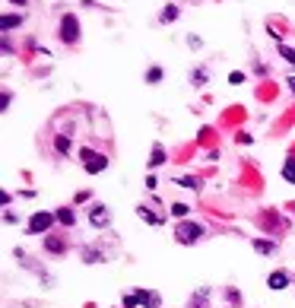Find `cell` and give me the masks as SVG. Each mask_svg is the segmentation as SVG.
Returning <instances> with one entry per match:
<instances>
[{"mask_svg":"<svg viewBox=\"0 0 295 308\" xmlns=\"http://www.w3.org/2000/svg\"><path fill=\"white\" fill-rule=\"evenodd\" d=\"M80 35H83V25H80V19H76V13H64L60 22H57V38L64 41V45H76Z\"/></svg>","mask_w":295,"mask_h":308,"instance_id":"6da1fadb","label":"cell"},{"mask_svg":"<svg viewBox=\"0 0 295 308\" xmlns=\"http://www.w3.org/2000/svg\"><path fill=\"white\" fill-rule=\"evenodd\" d=\"M175 238H178V245H197L203 238V226L200 222H190V219H181L175 226Z\"/></svg>","mask_w":295,"mask_h":308,"instance_id":"7a4b0ae2","label":"cell"},{"mask_svg":"<svg viewBox=\"0 0 295 308\" xmlns=\"http://www.w3.org/2000/svg\"><path fill=\"white\" fill-rule=\"evenodd\" d=\"M80 159H83V168L89 175H99V172H105L108 168V156H102V153H92L89 147L80 150Z\"/></svg>","mask_w":295,"mask_h":308,"instance_id":"3957f363","label":"cell"},{"mask_svg":"<svg viewBox=\"0 0 295 308\" xmlns=\"http://www.w3.org/2000/svg\"><path fill=\"white\" fill-rule=\"evenodd\" d=\"M54 222H57L54 213H41V210L32 213V219H29V235H45L48 229L54 226Z\"/></svg>","mask_w":295,"mask_h":308,"instance_id":"277c9868","label":"cell"},{"mask_svg":"<svg viewBox=\"0 0 295 308\" xmlns=\"http://www.w3.org/2000/svg\"><path fill=\"white\" fill-rule=\"evenodd\" d=\"M108 222H111L108 207H105V203H92V207H89V226H95V229H105Z\"/></svg>","mask_w":295,"mask_h":308,"instance_id":"5b68a950","label":"cell"},{"mask_svg":"<svg viewBox=\"0 0 295 308\" xmlns=\"http://www.w3.org/2000/svg\"><path fill=\"white\" fill-rule=\"evenodd\" d=\"M134 299H137V305H143V308H159V293H152V289H137L134 293Z\"/></svg>","mask_w":295,"mask_h":308,"instance_id":"8992f818","label":"cell"},{"mask_svg":"<svg viewBox=\"0 0 295 308\" xmlns=\"http://www.w3.org/2000/svg\"><path fill=\"white\" fill-rule=\"evenodd\" d=\"M22 19H25L22 13H3V19H0V32L10 35L13 29H19V25H22Z\"/></svg>","mask_w":295,"mask_h":308,"instance_id":"52a82bcc","label":"cell"},{"mask_svg":"<svg viewBox=\"0 0 295 308\" xmlns=\"http://www.w3.org/2000/svg\"><path fill=\"white\" fill-rule=\"evenodd\" d=\"M267 286H270L273 293H283V289L289 286V273H286V270H273L270 277H267Z\"/></svg>","mask_w":295,"mask_h":308,"instance_id":"ba28073f","label":"cell"},{"mask_svg":"<svg viewBox=\"0 0 295 308\" xmlns=\"http://www.w3.org/2000/svg\"><path fill=\"white\" fill-rule=\"evenodd\" d=\"M45 251L48 254H64L67 251V238L64 235H48L45 238Z\"/></svg>","mask_w":295,"mask_h":308,"instance_id":"9c48e42d","label":"cell"},{"mask_svg":"<svg viewBox=\"0 0 295 308\" xmlns=\"http://www.w3.org/2000/svg\"><path fill=\"white\" fill-rule=\"evenodd\" d=\"M251 248H254L257 254H267V258H270V254H276V242H273V238H254V242H251Z\"/></svg>","mask_w":295,"mask_h":308,"instance_id":"30bf717a","label":"cell"},{"mask_svg":"<svg viewBox=\"0 0 295 308\" xmlns=\"http://www.w3.org/2000/svg\"><path fill=\"white\" fill-rule=\"evenodd\" d=\"M178 16H181L178 6H175V3H165V6H162V13H159V22H162V25H168V22H175Z\"/></svg>","mask_w":295,"mask_h":308,"instance_id":"8fae6325","label":"cell"},{"mask_svg":"<svg viewBox=\"0 0 295 308\" xmlns=\"http://www.w3.org/2000/svg\"><path fill=\"white\" fill-rule=\"evenodd\" d=\"M159 165H165V147L155 143L152 153H149V168H159Z\"/></svg>","mask_w":295,"mask_h":308,"instance_id":"7c38bea8","label":"cell"},{"mask_svg":"<svg viewBox=\"0 0 295 308\" xmlns=\"http://www.w3.org/2000/svg\"><path fill=\"white\" fill-rule=\"evenodd\" d=\"M54 150L60 153V156H70L73 140H70V137H64V134H57V137H54Z\"/></svg>","mask_w":295,"mask_h":308,"instance_id":"4fadbf2b","label":"cell"},{"mask_svg":"<svg viewBox=\"0 0 295 308\" xmlns=\"http://www.w3.org/2000/svg\"><path fill=\"white\" fill-rule=\"evenodd\" d=\"M206 80H210V70H206V67H194V70H190V83H194V86H206Z\"/></svg>","mask_w":295,"mask_h":308,"instance_id":"5bb4252c","label":"cell"},{"mask_svg":"<svg viewBox=\"0 0 295 308\" xmlns=\"http://www.w3.org/2000/svg\"><path fill=\"white\" fill-rule=\"evenodd\" d=\"M283 178H286V184H295V156H286V162H283Z\"/></svg>","mask_w":295,"mask_h":308,"instance_id":"9a60e30c","label":"cell"},{"mask_svg":"<svg viewBox=\"0 0 295 308\" xmlns=\"http://www.w3.org/2000/svg\"><path fill=\"white\" fill-rule=\"evenodd\" d=\"M83 261L86 264H102V261H105V254H102L99 248H83Z\"/></svg>","mask_w":295,"mask_h":308,"instance_id":"2e32d148","label":"cell"},{"mask_svg":"<svg viewBox=\"0 0 295 308\" xmlns=\"http://www.w3.org/2000/svg\"><path fill=\"white\" fill-rule=\"evenodd\" d=\"M162 76H165V70H162L159 64H152L149 70H146V83H149V86H155V83H162Z\"/></svg>","mask_w":295,"mask_h":308,"instance_id":"e0dca14e","label":"cell"},{"mask_svg":"<svg viewBox=\"0 0 295 308\" xmlns=\"http://www.w3.org/2000/svg\"><path fill=\"white\" fill-rule=\"evenodd\" d=\"M54 216H57V222H64V226H73V222H76V216H73V210H70V207L54 210Z\"/></svg>","mask_w":295,"mask_h":308,"instance_id":"ac0fdd59","label":"cell"},{"mask_svg":"<svg viewBox=\"0 0 295 308\" xmlns=\"http://www.w3.org/2000/svg\"><path fill=\"white\" fill-rule=\"evenodd\" d=\"M137 216H140V219H146V222H152V226H159V222H162V216H155V213H149V207H137Z\"/></svg>","mask_w":295,"mask_h":308,"instance_id":"d6986e66","label":"cell"},{"mask_svg":"<svg viewBox=\"0 0 295 308\" xmlns=\"http://www.w3.org/2000/svg\"><path fill=\"white\" fill-rule=\"evenodd\" d=\"M280 57H283L286 64H292V67H295V48H289V45H286V41L280 45Z\"/></svg>","mask_w":295,"mask_h":308,"instance_id":"ffe728a7","label":"cell"},{"mask_svg":"<svg viewBox=\"0 0 295 308\" xmlns=\"http://www.w3.org/2000/svg\"><path fill=\"white\" fill-rule=\"evenodd\" d=\"M187 213H190V207H187V203H171V216H178V219H187Z\"/></svg>","mask_w":295,"mask_h":308,"instance_id":"44dd1931","label":"cell"},{"mask_svg":"<svg viewBox=\"0 0 295 308\" xmlns=\"http://www.w3.org/2000/svg\"><path fill=\"white\" fill-rule=\"evenodd\" d=\"M178 184H181V187H187V191H197V187H200V181H197V178H190V175L178 178Z\"/></svg>","mask_w":295,"mask_h":308,"instance_id":"7402d4cb","label":"cell"},{"mask_svg":"<svg viewBox=\"0 0 295 308\" xmlns=\"http://www.w3.org/2000/svg\"><path fill=\"white\" fill-rule=\"evenodd\" d=\"M229 83H232V86H241V83H245V73H241V70H232V73H229Z\"/></svg>","mask_w":295,"mask_h":308,"instance_id":"603a6c76","label":"cell"},{"mask_svg":"<svg viewBox=\"0 0 295 308\" xmlns=\"http://www.w3.org/2000/svg\"><path fill=\"white\" fill-rule=\"evenodd\" d=\"M225 299H229L232 305H238V289H225Z\"/></svg>","mask_w":295,"mask_h":308,"instance_id":"cb8c5ba5","label":"cell"},{"mask_svg":"<svg viewBox=\"0 0 295 308\" xmlns=\"http://www.w3.org/2000/svg\"><path fill=\"white\" fill-rule=\"evenodd\" d=\"M187 45H190V48H200L203 38H200V35H187Z\"/></svg>","mask_w":295,"mask_h":308,"instance_id":"d4e9b609","label":"cell"},{"mask_svg":"<svg viewBox=\"0 0 295 308\" xmlns=\"http://www.w3.org/2000/svg\"><path fill=\"white\" fill-rule=\"evenodd\" d=\"M124 308H137V299H134V293H127V296H124Z\"/></svg>","mask_w":295,"mask_h":308,"instance_id":"484cf974","label":"cell"},{"mask_svg":"<svg viewBox=\"0 0 295 308\" xmlns=\"http://www.w3.org/2000/svg\"><path fill=\"white\" fill-rule=\"evenodd\" d=\"M3 222H10V226H13V222H19V216H16V213H10V210H6V213H3Z\"/></svg>","mask_w":295,"mask_h":308,"instance_id":"4316f807","label":"cell"},{"mask_svg":"<svg viewBox=\"0 0 295 308\" xmlns=\"http://www.w3.org/2000/svg\"><path fill=\"white\" fill-rule=\"evenodd\" d=\"M146 187H149V191H155V187H159V181H155V175H149V178H146Z\"/></svg>","mask_w":295,"mask_h":308,"instance_id":"83f0119b","label":"cell"},{"mask_svg":"<svg viewBox=\"0 0 295 308\" xmlns=\"http://www.w3.org/2000/svg\"><path fill=\"white\" fill-rule=\"evenodd\" d=\"M286 89H289L292 96H295V76H289V80H286Z\"/></svg>","mask_w":295,"mask_h":308,"instance_id":"f1b7e54d","label":"cell"},{"mask_svg":"<svg viewBox=\"0 0 295 308\" xmlns=\"http://www.w3.org/2000/svg\"><path fill=\"white\" fill-rule=\"evenodd\" d=\"M10 3H13V6H25V3H29V0H10Z\"/></svg>","mask_w":295,"mask_h":308,"instance_id":"f546056e","label":"cell"}]
</instances>
